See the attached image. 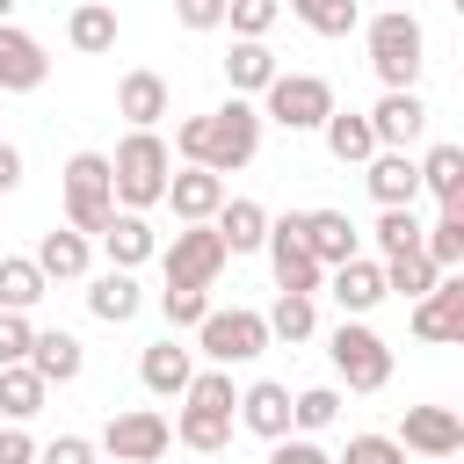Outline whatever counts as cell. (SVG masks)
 <instances>
[{
    "mask_svg": "<svg viewBox=\"0 0 464 464\" xmlns=\"http://www.w3.org/2000/svg\"><path fill=\"white\" fill-rule=\"evenodd\" d=\"M167 203H174L181 225H210L218 203H225V174H210V167H181V174H167Z\"/></svg>",
    "mask_w": 464,
    "mask_h": 464,
    "instance_id": "d6986e66",
    "label": "cell"
},
{
    "mask_svg": "<svg viewBox=\"0 0 464 464\" xmlns=\"http://www.w3.org/2000/svg\"><path fill=\"white\" fill-rule=\"evenodd\" d=\"M160 312H167V326L181 334V326H203V312H210V290H160Z\"/></svg>",
    "mask_w": 464,
    "mask_h": 464,
    "instance_id": "ab89813d",
    "label": "cell"
},
{
    "mask_svg": "<svg viewBox=\"0 0 464 464\" xmlns=\"http://www.w3.org/2000/svg\"><path fill=\"white\" fill-rule=\"evenodd\" d=\"M304 254L319 268H341V261L362 254V232L348 225V210H304Z\"/></svg>",
    "mask_w": 464,
    "mask_h": 464,
    "instance_id": "ffe728a7",
    "label": "cell"
},
{
    "mask_svg": "<svg viewBox=\"0 0 464 464\" xmlns=\"http://www.w3.org/2000/svg\"><path fill=\"white\" fill-rule=\"evenodd\" d=\"M276 72H283V65H276V51H268V44L232 36V51H225V80H232V94H261Z\"/></svg>",
    "mask_w": 464,
    "mask_h": 464,
    "instance_id": "f546056e",
    "label": "cell"
},
{
    "mask_svg": "<svg viewBox=\"0 0 464 464\" xmlns=\"http://www.w3.org/2000/svg\"><path fill=\"white\" fill-rule=\"evenodd\" d=\"M326 297L341 304V319H362V312H377V304H384V268H377L370 254H355V261L326 268Z\"/></svg>",
    "mask_w": 464,
    "mask_h": 464,
    "instance_id": "9a60e30c",
    "label": "cell"
},
{
    "mask_svg": "<svg viewBox=\"0 0 464 464\" xmlns=\"http://www.w3.org/2000/svg\"><path fill=\"white\" fill-rule=\"evenodd\" d=\"M268 464H334L312 435H283V442H268Z\"/></svg>",
    "mask_w": 464,
    "mask_h": 464,
    "instance_id": "f6af8a7d",
    "label": "cell"
},
{
    "mask_svg": "<svg viewBox=\"0 0 464 464\" xmlns=\"http://www.w3.org/2000/svg\"><path fill=\"white\" fill-rule=\"evenodd\" d=\"M362 44H370V72L384 87H413L420 65H428V29L406 14V7H384L362 22Z\"/></svg>",
    "mask_w": 464,
    "mask_h": 464,
    "instance_id": "277c9868",
    "label": "cell"
},
{
    "mask_svg": "<svg viewBox=\"0 0 464 464\" xmlns=\"http://www.w3.org/2000/svg\"><path fill=\"white\" fill-rule=\"evenodd\" d=\"M377 268H384V297H392V290H399V297H428V290L442 283V268H435L420 246H406V254H384Z\"/></svg>",
    "mask_w": 464,
    "mask_h": 464,
    "instance_id": "d6a6232c",
    "label": "cell"
},
{
    "mask_svg": "<svg viewBox=\"0 0 464 464\" xmlns=\"http://www.w3.org/2000/svg\"><path fill=\"white\" fill-rule=\"evenodd\" d=\"M334 116V87L319 72H276L261 87V123H283V130H319Z\"/></svg>",
    "mask_w": 464,
    "mask_h": 464,
    "instance_id": "8992f818",
    "label": "cell"
},
{
    "mask_svg": "<svg viewBox=\"0 0 464 464\" xmlns=\"http://www.w3.org/2000/svg\"><path fill=\"white\" fill-rule=\"evenodd\" d=\"M392 442L435 464V457H457V450H464V420H457L450 406H406V420H399Z\"/></svg>",
    "mask_w": 464,
    "mask_h": 464,
    "instance_id": "4fadbf2b",
    "label": "cell"
},
{
    "mask_svg": "<svg viewBox=\"0 0 464 464\" xmlns=\"http://www.w3.org/2000/svg\"><path fill=\"white\" fill-rule=\"evenodd\" d=\"M14 181H22V152L0 138V188H14Z\"/></svg>",
    "mask_w": 464,
    "mask_h": 464,
    "instance_id": "c3c4849f",
    "label": "cell"
},
{
    "mask_svg": "<svg viewBox=\"0 0 464 464\" xmlns=\"http://www.w3.org/2000/svg\"><path fill=\"white\" fill-rule=\"evenodd\" d=\"M167 152H181L188 167H210V174H239V167L261 152V109H254L246 94H232V102L210 109V116H181Z\"/></svg>",
    "mask_w": 464,
    "mask_h": 464,
    "instance_id": "6da1fadb",
    "label": "cell"
},
{
    "mask_svg": "<svg viewBox=\"0 0 464 464\" xmlns=\"http://www.w3.org/2000/svg\"><path fill=\"white\" fill-rule=\"evenodd\" d=\"M334 464H406V450H399L392 435H348V450H341Z\"/></svg>",
    "mask_w": 464,
    "mask_h": 464,
    "instance_id": "b9f144b4",
    "label": "cell"
},
{
    "mask_svg": "<svg viewBox=\"0 0 464 464\" xmlns=\"http://www.w3.org/2000/svg\"><path fill=\"white\" fill-rule=\"evenodd\" d=\"M420 130H428V102H420L413 87H384L377 109H370V138H377V152H406Z\"/></svg>",
    "mask_w": 464,
    "mask_h": 464,
    "instance_id": "7c38bea8",
    "label": "cell"
},
{
    "mask_svg": "<svg viewBox=\"0 0 464 464\" xmlns=\"http://www.w3.org/2000/svg\"><path fill=\"white\" fill-rule=\"evenodd\" d=\"M413 167L442 210H464V145H428V160H413Z\"/></svg>",
    "mask_w": 464,
    "mask_h": 464,
    "instance_id": "f1b7e54d",
    "label": "cell"
},
{
    "mask_svg": "<svg viewBox=\"0 0 464 464\" xmlns=\"http://www.w3.org/2000/svg\"><path fill=\"white\" fill-rule=\"evenodd\" d=\"M7 14H14V0H0V29H7Z\"/></svg>",
    "mask_w": 464,
    "mask_h": 464,
    "instance_id": "681fc988",
    "label": "cell"
},
{
    "mask_svg": "<svg viewBox=\"0 0 464 464\" xmlns=\"http://www.w3.org/2000/svg\"><path fill=\"white\" fill-rule=\"evenodd\" d=\"M65 44H72L80 58L116 51V7H109V0H80V7L65 14Z\"/></svg>",
    "mask_w": 464,
    "mask_h": 464,
    "instance_id": "83f0119b",
    "label": "cell"
},
{
    "mask_svg": "<svg viewBox=\"0 0 464 464\" xmlns=\"http://www.w3.org/2000/svg\"><path fill=\"white\" fill-rule=\"evenodd\" d=\"M290 14H297L312 36H348V29L362 22V7H355V0H290Z\"/></svg>",
    "mask_w": 464,
    "mask_h": 464,
    "instance_id": "74e56055",
    "label": "cell"
},
{
    "mask_svg": "<svg viewBox=\"0 0 464 464\" xmlns=\"http://www.w3.org/2000/svg\"><path fill=\"white\" fill-rule=\"evenodd\" d=\"M36 464H94V442L87 435H58V442L36 450Z\"/></svg>",
    "mask_w": 464,
    "mask_h": 464,
    "instance_id": "bcb514c9",
    "label": "cell"
},
{
    "mask_svg": "<svg viewBox=\"0 0 464 464\" xmlns=\"http://www.w3.org/2000/svg\"><path fill=\"white\" fill-rule=\"evenodd\" d=\"M138 377H145V392H152V399H181V392H188V377H196V355L167 334V341H152V348L138 355Z\"/></svg>",
    "mask_w": 464,
    "mask_h": 464,
    "instance_id": "603a6c76",
    "label": "cell"
},
{
    "mask_svg": "<svg viewBox=\"0 0 464 464\" xmlns=\"http://www.w3.org/2000/svg\"><path fill=\"white\" fill-rule=\"evenodd\" d=\"M44 80H51L44 44H36L29 29H14V22H7V29H0V102H7V94H36Z\"/></svg>",
    "mask_w": 464,
    "mask_h": 464,
    "instance_id": "5bb4252c",
    "label": "cell"
},
{
    "mask_svg": "<svg viewBox=\"0 0 464 464\" xmlns=\"http://www.w3.org/2000/svg\"><path fill=\"white\" fill-rule=\"evenodd\" d=\"M232 406H239L232 370H196L188 392H181V413H174V442L196 450V457H218V450L232 442V420H239Z\"/></svg>",
    "mask_w": 464,
    "mask_h": 464,
    "instance_id": "7a4b0ae2",
    "label": "cell"
},
{
    "mask_svg": "<svg viewBox=\"0 0 464 464\" xmlns=\"http://www.w3.org/2000/svg\"><path fill=\"white\" fill-rule=\"evenodd\" d=\"M167 174H174V152L160 130H130L116 152H109V188H116V210H152L167 203Z\"/></svg>",
    "mask_w": 464,
    "mask_h": 464,
    "instance_id": "3957f363",
    "label": "cell"
},
{
    "mask_svg": "<svg viewBox=\"0 0 464 464\" xmlns=\"http://www.w3.org/2000/svg\"><path fill=\"white\" fill-rule=\"evenodd\" d=\"M29 341H36L29 312H0V370L7 362H29Z\"/></svg>",
    "mask_w": 464,
    "mask_h": 464,
    "instance_id": "7bdbcfd3",
    "label": "cell"
},
{
    "mask_svg": "<svg viewBox=\"0 0 464 464\" xmlns=\"http://www.w3.org/2000/svg\"><path fill=\"white\" fill-rule=\"evenodd\" d=\"M319 130H326V152H334L341 167H362V160L377 152V138H370V116H355V109H334Z\"/></svg>",
    "mask_w": 464,
    "mask_h": 464,
    "instance_id": "1f68e13d",
    "label": "cell"
},
{
    "mask_svg": "<svg viewBox=\"0 0 464 464\" xmlns=\"http://www.w3.org/2000/svg\"><path fill=\"white\" fill-rule=\"evenodd\" d=\"M261 319H268V341H312L319 334V304L312 297H290V290H276V304Z\"/></svg>",
    "mask_w": 464,
    "mask_h": 464,
    "instance_id": "e575fe53",
    "label": "cell"
},
{
    "mask_svg": "<svg viewBox=\"0 0 464 464\" xmlns=\"http://www.w3.org/2000/svg\"><path fill=\"white\" fill-rule=\"evenodd\" d=\"M406 246H420V218L413 210H384L377 218V254H406Z\"/></svg>",
    "mask_w": 464,
    "mask_h": 464,
    "instance_id": "60d3db41",
    "label": "cell"
},
{
    "mask_svg": "<svg viewBox=\"0 0 464 464\" xmlns=\"http://www.w3.org/2000/svg\"><path fill=\"white\" fill-rule=\"evenodd\" d=\"M87 312H94L102 326H130V319L145 312V290H138V276H130V268H102V276L87 283Z\"/></svg>",
    "mask_w": 464,
    "mask_h": 464,
    "instance_id": "7402d4cb",
    "label": "cell"
},
{
    "mask_svg": "<svg viewBox=\"0 0 464 464\" xmlns=\"http://www.w3.org/2000/svg\"><path fill=\"white\" fill-rule=\"evenodd\" d=\"M44 290H51V283H44V268H36V261L0 254V312H29Z\"/></svg>",
    "mask_w": 464,
    "mask_h": 464,
    "instance_id": "d590c367",
    "label": "cell"
},
{
    "mask_svg": "<svg viewBox=\"0 0 464 464\" xmlns=\"http://www.w3.org/2000/svg\"><path fill=\"white\" fill-rule=\"evenodd\" d=\"M102 239V254H109V268H145L152 254H160V232L138 218V210H109V225L94 232Z\"/></svg>",
    "mask_w": 464,
    "mask_h": 464,
    "instance_id": "44dd1931",
    "label": "cell"
},
{
    "mask_svg": "<svg viewBox=\"0 0 464 464\" xmlns=\"http://www.w3.org/2000/svg\"><path fill=\"white\" fill-rule=\"evenodd\" d=\"M167 102H174V94H167V80H160V72H145V65L116 80V116H123L130 130H152V123L167 116Z\"/></svg>",
    "mask_w": 464,
    "mask_h": 464,
    "instance_id": "cb8c5ba5",
    "label": "cell"
},
{
    "mask_svg": "<svg viewBox=\"0 0 464 464\" xmlns=\"http://www.w3.org/2000/svg\"><path fill=\"white\" fill-rule=\"evenodd\" d=\"M58 188H65V225L94 239V232L109 225V210H116V188H109V152H72V160H65V174H58Z\"/></svg>",
    "mask_w": 464,
    "mask_h": 464,
    "instance_id": "5b68a950",
    "label": "cell"
},
{
    "mask_svg": "<svg viewBox=\"0 0 464 464\" xmlns=\"http://www.w3.org/2000/svg\"><path fill=\"white\" fill-rule=\"evenodd\" d=\"M276 14H283V0H225V22H232V36H246V44H268Z\"/></svg>",
    "mask_w": 464,
    "mask_h": 464,
    "instance_id": "f35d334b",
    "label": "cell"
},
{
    "mask_svg": "<svg viewBox=\"0 0 464 464\" xmlns=\"http://www.w3.org/2000/svg\"><path fill=\"white\" fill-rule=\"evenodd\" d=\"M420 254H428L442 276H457V268H464V210H442L435 225H420Z\"/></svg>",
    "mask_w": 464,
    "mask_h": 464,
    "instance_id": "836d02e7",
    "label": "cell"
},
{
    "mask_svg": "<svg viewBox=\"0 0 464 464\" xmlns=\"http://www.w3.org/2000/svg\"><path fill=\"white\" fill-rule=\"evenodd\" d=\"M210 232L225 239V254H254V246L268 239V210H261L254 196H225L218 218H210Z\"/></svg>",
    "mask_w": 464,
    "mask_h": 464,
    "instance_id": "d4e9b609",
    "label": "cell"
},
{
    "mask_svg": "<svg viewBox=\"0 0 464 464\" xmlns=\"http://www.w3.org/2000/svg\"><path fill=\"white\" fill-rule=\"evenodd\" d=\"M362 188L377 196V210H413L420 167H413L406 152H370V160H362Z\"/></svg>",
    "mask_w": 464,
    "mask_h": 464,
    "instance_id": "2e32d148",
    "label": "cell"
},
{
    "mask_svg": "<svg viewBox=\"0 0 464 464\" xmlns=\"http://www.w3.org/2000/svg\"><path fill=\"white\" fill-rule=\"evenodd\" d=\"M239 428H254L261 442H283L290 435V384H276V377H254L246 392H239Z\"/></svg>",
    "mask_w": 464,
    "mask_h": 464,
    "instance_id": "ac0fdd59",
    "label": "cell"
},
{
    "mask_svg": "<svg viewBox=\"0 0 464 464\" xmlns=\"http://www.w3.org/2000/svg\"><path fill=\"white\" fill-rule=\"evenodd\" d=\"M225 261H232V254H225V239H218L210 225H181V232L160 246V268H167L174 290H210V283L225 276Z\"/></svg>",
    "mask_w": 464,
    "mask_h": 464,
    "instance_id": "9c48e42d",
    "label": "cell"
},
{
    "mask_svg": "<svg viewBox=\"0 0 464 464\" xmlns=\"http://www.w3.org/2000/svg\"><path fill=\"white\" fill-rule=\"evenodd\" d=\"M44 392H51V384H44L29 362H7V370H0V413H7V428L36 420V413H44Z\"/></svg>",
    "mask_w": 464,
    "mask_h": 464,
    "instance_id": "4dcf8cb0",
    "label": "cell"
},
{
    "mask_svg": "<svg viewBox=\"0 0 464 464\" xmlns=\"http://www.w3.org/2000/svg\"><path fill=\"white\" fill-rule=\"evenodd\" d=\"M0 464H36V442L22 428H0Z\"/></svg>",
    "mask_w": 464,
    "mask_h": 464,
    "instance_id": "7dc6e473",
    "label": "cell"
},
{
    "mask_svg": "<svg viewBox=\"0 0 464 464\" xmlns=\"http://www.w3.org/2000/svg\"><path fill=\"white\" fill-rule=\"evenodd\" d=\"M413 334L420 341H464V276H442L428 297H413Z\"/></svg>",
    "mask_w": 464,
    "mask_h": 464,
    "instance_id": "e0dca14e",
    "label": "cell"
},
{
    "mask_svg": "<svg viewBox=\"0 0 464 464\" xmlns=\"http://www.w3.org/2000/svg\"><path fill=\"white\" fill-rule=\"evenodd\" d=\"M167 442H174V420H167L160 406H123V413H109V428H102V450H109L116 464H160Z\"/></svg>",
    "mask_w": 464,
    "mask_h": 464,
    "instance_id": "8fae6325",
    "label": "cell"
},
{
    "mask_svg": "<svg viewBox=\"0 0 464 464\" xmlns=\"http://www.w3.org/2000/svg\"><path fill=\"white\" fill-rule=\"evenodd\" d=\"M341 420V392L334 384H312V392H290V435H319Z\"/></svg>",
    "mask_w": 464,
    "mask_h": 464,
    "instance_id": "8d00e7d4",
    "label": "cell"
},
{
    "mask_svg": "<svg viewBox=\"0 0 464 464\" xmlns=\"http://www.w3.org/2000/svg\"><path fill=\"white\" fill-rule=\"evenodd\" d=\"M29 370H36L44 384H72V377L87 370V348H80V334H65V326L36 334V341H29Z\"/></svg>",
    "mask_w": 464,
    "mask_h": 464,
    "instance_id": "4316f807",
    "label": "cell"
},
{
    "mask_svg": "<svg viewBox=\"0 0 464 464\" xmlns=\"http://www.w3.org/2000/svg\"><path fill=\"white\" fill-rule=\"evenodd\" d=\"M36 268H44V283H80L87 276V261H94V246H87V232H44L36 239V254H29Z\"/></svg>",
    "mask_w": 464,
    "mask_h": 464,
    "instance_id": "484cf974",
    "label": "cell"
},
{
    "mask_svg": "<svg viewBox=\"0 0 464 464\" xmlns=\"http://www.w3.org/2000/svg\"><path fill=\"white\" fill-rule=\"evenodd\" d=\"M435 464H457V457H435Z\"/></svg>",
    "mask_w": 464,
    "mask_h": 464,
    "instance_id": "f907efd6",
    "label": "cell"
},
{
    "mask_svg": "<svg viewBox=\"0 0 464 464\" xmlns=\"http://www.w3.org/2000/svg\"><path fill=\"white\" fill-rule=\"evenodd\" d=\"M196 341H203L210 370H232V362H254V355L268 348V319L246 312V304H210L203 326H196Z\"/></svg>",
    "mask_w": 464,
    "mask_h": 464,
    "instance_id": "52a82bcc",
    "label": "cell"
},
{
    "mask_svg": "<svg viewBox=\"0 0 464 464\" xmlns=\"http://www.w3.org/2000/svg\"><path fill=\"white\" fill-rule=\"evenodd\" d=\"M174 22L196 29V36L203 29H225V0H174Z\"/></svg>",
    "mask_w": 464,
    "mask_h": 464,
    "instance_id": "ee69618b",
    "label": "cell"
},
{
    "mask_svg": "<svg viewBox=\"0 0 464 464\" xmlns=\"http://www.w3.org/2000/svg\"><path fill=\"white\" fill-rule=\"evenodd\" d=\"M268 268H276V290H290V297H319V283H326V268L304 254V210H283V218H268Z\"/></svg>",
    "mask_w": 464,
    "mask_h": 464,
    "instance_id": "30bf717a",
    "label": "cell"
},
{
    "mask_svg": "<svg viewBox=\"0 0 464 464\" xmlns=\"http://www.w3.org/2000/svg\"><path fill=\"white\" fill-rule=\"evenodd\" d=\"M326 355H334V370H341L348 392H384V384H392V348H384V334H370L362 319H341L334 341H326Z\"/></svg>",
    "mask_w": 464,
    "mask_h": 464,
    "instance_id": "ba28073f",
    "label": "cell"
}]
</instances>
